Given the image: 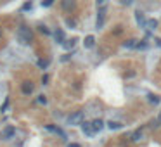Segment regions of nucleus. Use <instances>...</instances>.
Returning <instances> with one entry per match:
<instances>
[{
	"label": "nucleus",
	"mask_w": 161,
	"mask_h": 147,
	"mask_svg": "<svg viewBox=\"0 0 161 147\" xmlns=\"http://www.w3.org/2000/svg\"><path fill=\"white\" fill-rule=\"evenodd\" d=\"M81 121H83V113L81 111H75L73 114L66 118V125H70V127H76V125H80Z\"/></svg>",
	"instance_id": "obj_2"
},
{
	"label": "nucleus",
	"mask_w": 161,
	"mask_h": 147,
	"mask_svg": "<svg viewBox=\"0 0 161 147\" xmlns=\"http://www.w3.org/2000/svg\"><path fill=\"white\" fill-rule=\"evenodd\" d=\"M18 40H19L21 43H24V45H28L33 42V31H31L28 26H21L18 29Z\"/></svg>",
	"instance_id": "obj_1"
},
{
	"label": "nucleus",
	"mask_w": 161,
	"mask_h": 147,
	"mask_svg": "<svg viewBox=\"0 0 161 147\" xmlns=\"http://www.w3.org/2000/svg\"><path fill=\"white\" fill-rule=\"evenodd\" d=\"M121 4H123V5H130L132 0H121Z\"/></svg>",
	"instance_id": "obj_24"
},
{
	"label": "nucleus",
	"mask_w": 161,
	"mask_h": 147,
	"mask_svg": "<svg viewBox=\"0 0 161 147\" xmlns=\"http://www.w3.org/2000/svg\"><path fill=\"white\" fill-rule=\"evenodd\" d=\"M45 130H47V132H52V133H56V135H59L62 140H66V137H68V135H66V133H64L59 127H54V125H47V127H45Z\"/></svg>",
	"instance_id": "obj_4"
},
{
	"label": "nucleus",
	"mask_w": 161,
	"mask_h": 147,
	"mask_svg": "<svg viewBox=\"0 0 161 147\" xmlns=\"http://www.w3.org/2000/svg\"><path fill=\"white\" fill-rule=\"evenodd\" d=\"M37 64H38L42 69H47V61H43V59H38V61H37Z\"/></svg>",
	"instance_id": "obj_19"
},
{
	"label": "nucleus",
	"mask_w": 161,
	"mask_h": 147,
	"mask_svg": "<svg viewBox=\"0 0 161 147\" xmlns=\"http://www.w3.org/2000/svg\"><path fill=\"white\" fill-rule=\"evenodd\" d=\"M108 127H109L111 130H120L123 125H121V123H118V121H109V123H108Z\"/></svg>",
	"instance_id": "obj_15"
},
{
	"label": "nucleus",
	"mask_w": 161,
	"mask_h": 147,
	"mask_svg": "<svg viewBox=\"0 0 161 147\" xmlns=\"http://www.w3.org/2000/svg\"><path fill=\"white\" fill-rule=\"evenodd\" d=\"M54 38H56V42H57V43H64V31L57 28L56 31H54Z\"/></svg>",
	"instance_id": "obj_9"
},
{
	"label": "nucleus",
	"mask_w": 161,
	"mask_h": 147,
	"mask_svg": "<svg viewBox=\"0 0 161 147\" xmlns=\"http://www.w3.org/2000/svg\"><path fill=\"white\" fill-rule=\"evenodd\" d=\"M9 106H10L9 99H5V102H4V104H2V108H0V113H2V114H5V113H7V109H9Z\"/></svg>",
	"instance_id": "obj_17"
},
{
	"label": "nucleus",
	"mask_w": 161,
	"mask_h": 147,
	"mask_svg": "<svg viewBox=\"0 0 161 147\" xmlns=\"http://www.w3.org/2000/svg\"><path fill=\"white\" fill-rule=\"evenodd\" d=\"M146 28L149 29V31H154V29L158 28V21L156 19H147L146 21Z\"/></svg>",
	"instance_id": "obj_10"
},
{
	"label": "nucleus",
	"mask_w": 161,
	"mask_h": 147,
	"mask_svg": "<svg viewBox=\"0 0 161 147\" xmlns=\"http://www.w3.org/2000/svg\"><path fill=\"white\" fill-rule=\"evenodd\" d=\"M135 19H137V24H139V26H141V28H146V18H144V12H142V10H137V12H135Z\"/></svg>",
	"instance_id": "obj_6"
},
{
	"label": "nucleus",
	"mask_w": 161,
	"mask_h": 147,
	"mask_svg": "<svg viewBox=\"0 0 161 147\" xmlns=\"http://www.w3.org/2000/svg\"><path fill=\"white\" fill-rule=\"evenodd\" d=\"M94 43H95V40H94V37H87V38H85V42H83V45H85L87 49H90V47H94Z\"/></svg>",
	"instance_id": "obj_13"
},
{
	"label": "nucleus",
	"mask_w": 161,
	"mask_h": 147,
	"mask_svg": "<svg viewBox=\"0 0 161 147\" xmlns=\"http://www.w3.org/2000/svg\"><path fill=\"white\" fill-rule=\"evenodd\" d=\"M147 99H149V102H151V104H158V102H160V99L156 97L154 94H147Z\"/></svg>",
	"instance_id": "obj_18"
},
{
	"label": "nucleus",
	"mask_w": 161,
	"mask_h": 147,
	"mask_svg": "<svg viewBox=\"0 0 161 147\" xmlns=\"http://www.w3.org/2000/svg\"><path fill=\"white\" fill-rule=\"evenodd\" d=\"M92 127H94L95 132H101L102 128H104V121H102V119H94V121H92Z\"/></svg>",
	"instance_id": "obj_12"
},
{
	"label": "nucleus",
	"mask_w": 161,
	"mask_h": 147,
	"mask_svg": "<svg viewBox=\"0 0 161 147\" xmlns=\"http://www.w3.org/2000/svg\"><path fill=\"white\" fill-rule=\"evenodd\" d=\"M42 81H43V85H47V81H49V76H47V75H45V76H43V78H42Z\"/></svg>",
	"instance_id": "obj_25"
},
{
	"label": "nucleus",
	"mask_w": 161,
	"mask_h": 147,
	"mask_svg": "<svg viewBox=\"0 0 161 147\" xmlns=\"http://www.w3.org/2000/svg\"><path fill=\"white\" fill-rule=\"evenodd\" d=\"M14 135H16V128L7 127L5 130H4V133H2V138H4V140H9V138H12Z\"/></svg>",
	"instance_id": "obj_5"
},
{
	"label": "nucleus",
	"mask_w": 161,
	"mask_h": 147,
	"mask_svg": "<svg viewBox=\"0 0 161 147\" xmlns=\"http://www.w3.org/2000/svg\"><path fill=\"white\" fill-rule=\"evenodd\" d=\"M38 102H40V104H45V102H47L45 95H40V97H38Z\"/></svg>",
	"instance_id": "obj_22"
},
{
	"label": "nucleus",
	"mask_w": 161,
	"mask_h": 147,
	"mask_svg": "<svg viewBox=\"0 0 161 147\" xmlns=\"http://www.w3.org/2000/svg\"><path fill=\"white\" fill-rule=\"evenodd\" d=\"M21 90H23L24 95H30L31 92H33V83H31V81H24L23 87H21Z\"/></svg>",
	"instance_id": "obj_8"
},
{
	"label": "nucleus",
	"mask_w": 161,
	"mask_h": 147,
	"mask_svg": "<svg viewBox=\"0 0 161 147\" xmlns=\"http://www.w3.org/2000/svg\"><path fill=\"white\" fill-rule=\"evenodd\" d=\"M52 4H54V0H45V2H43L45 7H49V5H52Z\"/></svg>",
	"instance_id": "obj_23"
},
{
	"label": "nucleus",
	"mask_w": 161,
	"mask_h": 147,
	"mask_svg": "<svg viewBox=\"0 0 161 147\" xmlns=\"http://www.w3.org/2000/svg\"><path fill=\"white\" fill-rule=\"evenodd\" d=\"M80 127H81L83 133H85L87 137H94V135L97 133V132L94 130V127H92V123H83V121H81V123H80Z\"/></svg>",
	"instance_id": "obj_3"
},
{
	"label": "nucleus",
	"mask_w": 161,
	"mask_h": 147,
	"mask_svg": "<svg viewBox=\"0 0 161 147\" xmlns=\"http://www.w3.org/2000/svg\"><path fill=\"white\" fill-rule=\"evenodd\" d=\"M68 147H80V144H68Z\"/></svg>",
	"instance_id": "obj_26"
},
{
	"label": "nucleus",
	"mask_w": 161,
	"mask_h": 147,
	"mask_svg": "<svg viewBox=\"0 0 161 147\" xmlns=\"http://www.w3.org/2000/svg\"><path fill=\"white\" fill-rule=\"evenodd\" d=\"M62 9L64 10H73L75 9V0H62Z\"/></svg>",
	"instance_id": "obj_11"
},
{
	"label": "nucleus",
	"mask_w": 161,
	"mask_h": 147,
	"mask_svg": "<svg viewBox=\"0 0 161 147\" xmlns=\"http://www.w3.org/2000/svg\"><path fill=\"white\" fill-rule=\"evenodd\" d=\"M123 47H127V49H133V47H137V40H127V42L123 43Z\"/></svg>",
	"instance_id": "obj_14"
},
{
	"label": "nucleus",
	"mask_w": 161,
	"mask_h": 147,
	"mask_svg": "<svg viewBox=\"0 0 161 147\" xmlns=\"http://www.w3.org/2000/svg\"><path fill=\"white\" fill-rule=\"evenodd\" d=\"M104 16H106V9H99V12H97V29L102 28V24H104Z\"/></svg>",
	"instance_id": "obj_7"
},
{
	"label": "nucleus",
	"mask_w": 161,
	"mask_h": 147,
	"mask_svg": "<svg viewBox=\"0 0 161 147\" xmlns=\"http://www.w3.org/2000/svg\"><path fill=\"white\" fill-rule=\"evenodd\" d=\"M141 138H142V130H137V132H133V133H132V140L139 142Z\"/></svg>",
	"instance_id": "obj_16"
},
{
	"label": "nucleus",
	"mask_w": 161,
	"mask_h": 147,
	"mask_svg": "<svg viewBox=\"0 0 161 147\" xmlns=\"http://www.w3.org/2000/svg\"><path fill=\"white\" fill-rule=\"evenodd\" d=\"M97 2H99V4H102V2H104V0H97Z\"/></svg>",
	"instance_id": "obj_28"
},
{
	"label": "nucleus",
	"mask_w": 161,
	"mask_h": 147,
	"mask_svg": "<svg viewBox=\"0 0 161 147\" xmlns=\"http://www.w3.org/2000/svg\"><path fill=\"white\" fill-rule=\"evenodd\" d=\"M0 37H2V28H0Z\"/></svg>",
	"instance_id": "obj_29"
},
{
	"label": "nucleus",
	"mask_w": 161,
	"mask_h": 147,
	"mask_svg": "<svg viewBox=\"0 0 161 147\" xmlns=\"http://www.w3.org/2000/svg\"><path fill=\"white\" fill-rule=\"evenodd\" d=\"M75 42H76V40H75V38L68 40V42H66V49H71V47H73V45H75Z\"/></svg>",
	"instance_id": "obj_21"
},
{
	"label": "nucleus",
	"mask_w": 161,
	"mask_h": 147,
	"mask_svg": "<svg viewBox=\"0 0 161 147\" xmlns=\"http://www.w3.org/2000/svg\"><path fill=\"white\" fill-rule=\"evenodd\" d=\"M146 47H147V38L142 40L141 43H137V49H146Z\"/></svg>",
	"instance_id": "obj_20"
},
{
	"label": "nucleus",
	"mask_w": 161,
	"mask_h": 147,
	"mask_svg": "<svg viewBox=\"0 0 161 147\" xmlns=\"http://www.w3.org/2000/svg\"><path fill=\"white\" fill-rule=\"evenodd\" d=\"M158 123L161 125V113H160V116H158Z\"/></svg>",
	"instance_id": "obj_27"
}]
</instances>
